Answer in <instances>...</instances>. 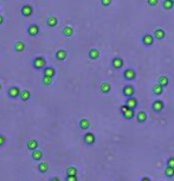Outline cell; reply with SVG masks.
Masks as SVG:
<instances>
[{
    "label": "cell",
    "mask_w": 174,
    "mask_h": 181,
    "mask_svg": "<svg viewBox=\"0 0 174 181\" xmlns=\"http://www.w3.org/2000/svg\"><path fill=\"white\" fill-rule=\"evenodd\" d=\"M32 67L36 70H43L44 67H46V59L41 56H38L36 57L33 60H32Z\"/></svg>",
    "instance_id": "1"
},
{
    "label": "cell",
    "mask_w": 174,
    "mask_h": 181,
    "mask_svg": "<svg viewBox=\"0 0 174 181\" xmlns=\"http://www.w3.org/2000/svg\"><path fill=\"white\" fill-rule=\"evenodd\" d=\"M39 32H40V28L37 24H31L30 26L27 27V34L30 37H36V36L39 34Z\"/></svg>",
    "instance_id": "2"
},
{
    "label": "cell",
    "mask_w": 174,
    "mask_h": 181,
    "mask_svg": "<svg viewBox=\"0 0 174 181\" xmlns=\"http://www.w3.org/2000/svg\"><path fill=\"white\" fill-rule=\"evenodd\" d=\"M123 77L127 80H134L136 78V71H135L134 69H132V67L126 69L123 71Z\"/></svg>",
    "instance_id": "3"
},
{
    "label": "cell",
    "mask_w": 174,
    "mask_h": 181,
    "mask_svg": "<svg viewBox=\"0 0 174 181\" xmlns=\"http://www.w3.org/2000/svg\"><path fill=\"white\" fill-rule=\"evenodd\" d=\"M20 13L23 17H31L32 14H33V7L31 6V5H24V6L21 7V10H20Z\"/></svg>",
    "instance_id": "4"
},
{
    "label": "cell",
    "mask_w": 174,
    "mask_h": 181,
    "mask_svg": "<svg viewBox=\"0 0 174 181\" xmlns=\"http://www.w3.org/2000/svg\"><path fill=\"white\" fill-rule=\"evenodd\" d=\"M154 39H155L154 37L149 33H146L142 36V43H143L145 46H148V47L152 46L154 44Z\"/></svg>",
    "instance_id": "5"
},
{
    "label": "cell",
    "mask_w": 174,
    "mask_h": 181,
    "mask_svg": "<svg viewBox=\"0 0 174 181\" xmlns=\"http://www.w3.org/2000/svg\"><path fill=\"white\" fill-rule=\"evenodd\" d=\"M122 94L124 97H132V96H134L135 94V88L133 85H130V84H128L126 87H123L122 89Z\"/></svg>",
    "instance_id": "6"
},
{
    "label": "cell",
    "mask_w": 174,
    "mask_h": 181,
    "mask_svg": "<svg viewBox=\"0 0 174 181\" xmlns=\"http://www.w3.org/2000/svg\"><path fill=\"white\" fill-rule=\"evenodd\" d=\"M83 141H84L85 144L91 146V144H94L95 141H96V136H95V134H93V133H87V134L83 136Z\"/></svg>",
    "instance_id": "7"
},
{
    "label": "cell",
    "mask_w": 174,
    "mask_h": 181,
    "mask_svg": "<svg viewBox=\"0 0 174 181\" xmlns=\"http://www.w3.org/2000/svg\"><path fill=\"white\" fill-rule=\"evenodd\" d=\"M20 93L21 91H20V89L18 87H11L7 91V95L11 98H17V97H20Z\"/></svg>",
    "instance_id": "8"
},
{
    "label": "cell",
    "mask_w": 174,
    "mask_h": 181,
    "mask_svg": "<svg viewBox=\"0 0 174 181\" xmlns=\"http://www.w3.org/2000/svg\"><path fill=\"white\" fill-rule=\"evenodd\" d=\"M163 107H165V104H163V102L161 100L154 101L153 104H152V108H153V110H154L155 113H161L163 110Z\"/></svg>",
    "instance_id": "9"
},
{
    "label": "cell",
    "mask_w": 174,
    "mask_h": 181,
    "mask_svg": "<svg viewBox=\"0 0 174 181\" xmlns=\"http://www.w3.org/2000/svg\"><path fill=\"white\" fill-rule=\"evenodd\" d=\"M123 64H124V62H123V59L120 58V57H116V58H114V59L111 60V67H114V69H116V70L122 69V67H123Z\"/></svg>",
    "instance_id": "10"
},
{
    "label": "cell",
    "mask_w": 174,
    "mask_h": 181,
    "mask_svg": "<svg viewBox=\"0 0 174 181\" xmlns=\"http://www.w3.org/2000/svg\"><path fill=\"white\" fill-rule=\"evenodd\" d=\"M26 147H27V149H30L31 152H33V150H36V149H38V147H39V143H38V141L37 140L32 139V140L27 141Z\"/></svg>",
    "instance_id": "11"
},
{
    "label": "cell",
    "mask_w": 174,
    "mask_h": 181,
    "mask_svg": "<svg viewBox=\"0 0 174 181\" xmlns=\"http://www.w3.org/2000/svg\"><path fill=\"white\" fill-rule=\"evenodd\" d=\"M126 104H127L129 108L135 109V108L137 107L139 102H137V98H135L134 96H132V97H128V98H127V101H126Z\"/></svg>",
    "instance_id": "12"
},
{
    "label": "cell",
    "mask_w": 174,
    "mask_h": 181,
    "mask_svg": "<svg viewBox=\"0 0 174 181\" xmlns=\"http://www.w3.org/2000/svg\"><path fill=\"white\" fill-rule=\"evenodd\" d=\"M13 47H14V51H15V52H23V51L25 50L26 45H25V43H24V41L18 40V41H15V43H14Z\"/></svg>",
    "instance_id": "13"
},
{
    "label": "cell",
    "mask_w": 174,
    "mask_h": 181,
    "mask_svg": "<svg viewBox=\"0 0 174 181\" xmlns=\"http://www.w3.org/2000/svg\"><path fill=\"white\" fill-rule=\"evenodd\" d=\"M56 70L52 67H45L43 69V76H49V77H54Z\"/></svg>",
    "instance_id": "14"
},
{
    "label": "cell",
    "mask_w": 174,
    "mask_h": 181,
    "mask_svg": "<svg viewBox=\"0 0 174 181\" xmlns=\"http://www.w3.org/2000/svg\"><path fill=\"white\" fill-rule=\"evenodd\" d=\"M54 57H56V59L57 60H65L67 57V54L65 50H63V49H60V50H58L57 52H56V54H54Z\"/></svg>",
    "instance_id": "15"
},
{
    "label": "cell",
    "mask_w": 174,
    "mask_h": 181,
    "mask_svg": "<svg viewBox=\"0 0 174 181\" xmlns=\"http://www.w3.org/2000/svg\"><path fill=\"white\" fill-rule=\"evenodd\" d=\"M166 37V32H165V30H162V28H156L154 31V38L158 40H161L163 39Z\"/></svg>",
    "instance_id": "16"
},
{
    "label": "cell",
    "mask_w": 174,
    "mask_h": 181,
    "mask_svg": "<svg viewBox=\"0 0 174 181\" xmlns=\"http://www.w3.org/2000/svg\"><path fill=\"white\" fill-rule=\"evenodd\" d=\"M57 24H58V19L54 17V15H50V17H47L46 19V25L49 27H54L57 26Z\"/></svg>",
    "instance_id": "17"
},
{
    "label": "cell",
    "mask_w": 174,
    "mask_h": 181,
    "mask_svg": "<svg viewBox=\"0 0 174 181\" xmlns=\"http://www.w3.org/2000/svg\"><path fill=\"white\" fill-rule=\"evenodd\" d=\"M101 93L102 94H109L110 93V90H111V85L109 84V83H107V82H103L102 84H101Z\"/></svg>",
    "instance_id": "18"
},
{
    "label": "cell",
    "mask_w": 174,
    "mask_h": 181,
    "mask_svg": "<svg viewBox=\"0 0 174 181\" xmlns=\"http://www.w3.org/2000/svg\"><path fill=\"white\" fill-rule=\"evenodd\" d=\"M31 155H32V159H33L34 161H40L41 159H43V156H44L43 152L39 150V149H36V150H33Z\"/></svg>",
    "instance_id": "19"
},
{
    "label": "cell",
    "mask_w": 174,
    "mask_h": 181,
    "mask_svg": "<svg viewBox=\"0 0 174 181\" xmlns=\"http://www.w3.org/2000/svg\"><path fill=\"white\" fill-rule=\"evenodd\" d=\"M123 117L126 119V120H132L133 117L135 116V109H132V108H129L127 111H124L123 113Z\"/></svg>",
    "instance_id": "20"
},
{
    "label": "cell",
    "mask_w": 174,
    "mask_h": 181,
    "mask_svg": "<svg viewBox=\"0 0 174 181\" xmlns=\"http://www.w3.org/2000/svg\"><path fill=\"white\" fill-rule=\"evenodd\" d=\"M31 98V93H30V90H23L21 93H20V100L23 101V102H26Z\"/></svg>",
    "instance_id": "21"
},
{
    "label": "cell",
    "mask_w": 174,
    "mask_h": 181,
    "mask_svg": "<svg viewBox=\"0 0 174 181\" xmlns=\"http://www.w3.org/2000/svg\"><path fill=\"white\" fill-rule=\"evenodd\" d=\"M88 56H89V58L90 59H97L98 57H100V51L97 50V49H91L90 51H89V54H88Z\"/></svg>",
    "instance_id": "22"
},
{
    "label": "cell",
    "mask_w": 174,
    "mask_h": 181,
    "mask_svg": "<svg viewBox=\"0 0 174 181\" xmlns=\"http://www.w3.org/2000/svg\"><path fill=\"white\" fill-rule=\"evenodd\" d=\"M153 94L156 95V96H160L161 94H163V87L160 85L159 83L155 84L154 87H153Z\"/></svg>",
    "instance_id": "23"
},
{
    "label": "cell",
    "mask_w": 174,
    "mask_h": 181,
    "mask_svg": "<svg viewBox=\"0 0 174 181\" xmlns=\"http://www.w3.org/2000/svg\"><path fill=\"white\" fill-rule=\"evenodd\" d=\"M89 127H90V122L88 121V119H82V120L80 121V129L87 130V129H89Z\"/></svg>",
    "instance_id": "24"
},
{
    "label": "cell",
    "mask_w": 174,
    "mask_h": 181,
    "mask_svg": "<svg viewBox=\"0 0 174 181\" xmlns=\"http://www.w3.org/2000/svg\"><path fill=\"white\" fill-rule=\"evenodd\" d=\"M136 119H137V121H139L140 123H143V122L147 121V114H146L145 111H139L137 115H136Z\"/></svg>",
    "instance_id": "25"
},
{
    "label": "cell",
    "mask_w": 174,
    "mask_h": 181,
    "mask_svg": "<svg viewBox=\"0 0 174 181\" xmlns=\"http://www.w3.org/2000/svg\"><path fill=\"white\" fill-rule=\"evenodd\" d=\"M63 34H64V37H71L72 34H74V28L71 26H65L63 28Z\"/></svg>",
    "instance_id": "26"
},
{
    "label": "cell",
    "mask_w": 174,
    "mask_h": 181,
    "mask_svg": "<svg viewBox=\"0 0 174 181\" xmlns=\"http://www.w3.org/2000/svg\"><path fill=\"white\" fill-rule=\"evenodd\" d=\"M38 170L40 173H46L49 170V163L47 162H40L38 165Z\"/></svg>",
    "instance_id": "27"
},
{
    "label": "cell",
    "mask_w": 174,
    "mask_h": 181,
    "mask_svg": "<svg viewBox=\"0 0 174 181\" xmlns=\"http://www.w3.org/2000/svg\"><path fill=\"white\" fill-rule=\"evenodd\" d=\"M54 77H49V76H43V80H41V83H43V85H45V87H49V85H51L52 84V80Z\"/></svg>",
    "instance_id": "28"
},
{
    "label": "cell",
    "mask_w": 174,
    "mask_h": 181,
    "mask_svg": "<svg viewBox=\"0 0 174 181\" xmlns=\"http://www.w3.org/2000/svg\"><path fill=\"white\" fill-rule=\"evenodd\" d=\"M162 6L165 10H172L174 6V2L172 0H163V2H162Z\"/></svg>",
    "instance_id": "29"
},
{
    "label": "cell",
    "mask_w": 174,
    "mask_h": 181,
    "mask_svg": "<svg viewBox=\"0 0 174 181\" xmlns=\"http://www.w3.org/2000/svg\"><path fill=\"white\" fill-rule=\"evenodd\" d=\"M165 175H166L167 178H173L174 176V167L167 166L166 169H165Z\"/></svg>",
    "instance_id": "30"
},
{
    "label": "cell",
    "mask_w": 174,
    "mask_h": 181,
    "mask_svg": "<svg viewBox=\"0 0 174 181\" xmlns=\"http://www.w3.org/2000/svg\"><path fill=\"white\" fill-rule=\"evenodd\" d=\"M168 83H169V80H168V78L166 77V76H161L160 78H159V84H160V85H162L163 88L167 87Z\"/></svg>",
    "instance_id": "31"
},
{
    "label": "cell",
    "mask_w": 174,
    "mask_h": 181,
    "mask_svg": "<svg viewBox=\"0 0 174 181\" xmlns=\"http://www.w3.org/2000/svg\"><path fill=\"white\" fill-rule=\"evenodd\" d=\"M67 175H77V168L74 166H70L67 169Z\"/></svg>",
    "instance_id": "32"
},
{
    "label": "cell",
    "mask_w": 174,
    "mask_h": 181,
    "mask_svg": "<svg viewBox=\"0 0 174 181\" xmlns=\"http://www.w3.org/2000/svg\"><path fill=\"white\" fill-rule=\"evenodd\" d=\"M65 181H78V179H77V175H67Z\"/></svg>",
    "instance_id": "33"
},
{
    "label": "cell",
    "mask_w": 174,
    "mask_h": 181,
    "mask_svg": "<svg viewBox=\"0 0 174 181\" xmlns=\"http://www.w3.org/2000/svg\"><path fill=\"white\" fill-rule=\"evenodd\" d=\"M5 143H6V137L2 134H0V147H2Z\"/></svg>",
    "instance_id": "34"
},
{
    "label": "cell",
    "mask_w": 174,
    "mask_h": 181,
    "mask_svg": "<svg viewBox=\"0 0 174 181\" xmlns=\"http://www.w3.org/2000/svg\"><path fill=\"white\" fill-rule=\"evenodd\" d=\"M159 2V0H147V4L149 6H156Z\"/></svg>",
    "instance_id": "35"
},
{
    "label": "cell",
    "mask_w": 174,
    "mask_h": 181,
    "mask_svg": "<svg viewBox=\"0 0 174 181\" xmlns=\"http://www.w3.org/2000/svg\"><path fill=\"white\" fill-rule=\"evenodd\" d=\"M101 4L106 7L110 6V5H111V0H101Z\"/></svg>",
    "instance_id": "36"
},
{
    "label": "cell",
    "mask_w": 174,
    "mask_h": 181,
    "mask_svg": "<svg viewBox=\"0 0 174 181\" xmlns=\"http://www.w3.org/2000/svg\"><path fill=\"white\" fill-rule=\"evenodd\" d=\"M167 166H171V167H174V157H169L167 161Z\"/></svg>",
    "instance_id": "37"
},
{
    "label": "cell",
    "mask_w": 174,
    "mask_h": 181,
    "mask_svg": "<svg viewBox=\"0 0 174 181\" xmlns=\"http://www.w3.org/2000/svg\"><path fill=\"white\" fill-rule=\"evenodd\" d=\"M128 109H129V107H128L127 104H123V106H121V113L123 114L124 111H127Z\"/></svg>",
    "instance_id": "38"
},
{
    "label": "cell",
    "mask_w": 174,
    "mask_h": 181,
    "mask_svg": "<svg viewBox=\"0 0 174 181\" xmlns=\"http://www.w3.org/2000/svg\"><path fill=\"white\" fill-rule=\"evenodd\" d=\"M50 181H60V179L58 178V176H54V178L50 179Z\"/></svg>",
    "instance_id": "39"
},
{
    "label": "cell",
    "mask_w": 174,
    "mask_h": 181,
    "mask_svg": "<svg viewBox=\"0 0 174 181\" xmlns=\"http://www.w3.org/2000/svg\"><path fill=\"white\" fill-rule=\"evenodd\" d=\"M141 181H150V179L147 178V176H145V178H142V179H141Z\"/></svg>",
    "instance_id": "40"
},
{
    "label": "cell",
    "mask_w": 174,
    "mask_h": 181,
    "mask_svg": "<svg viewBox=\"0 0 174 181\" xmlns=\"http://www.w3.org/2000/svg\"><path fill=\"white\" fill-rule=\"evenodd\" d=\"M2 23H4V17L0 14V25H2Z\"/></svg>",
    "instance_id": "41"
},
{
    "label": "cell",
    "mask_w": 174,
    "mask_h": 181,
    "mask_svg": "<svg viewBox=\"0 0 174 181\" xmlns=\"http://www.w3.org/2000/svg\"><path fill=\"white\" fill-rule=\"evenodd\" d=\"M0 90H1V83H0Z\"/></svg>",
    "instance_id": "42"
},
{
    "label": "cell",
    "mask_w": 174,
    "mask_h": 181,
    "mask_svg": "<svg viewBox=\"0 0 174 181\" xmlns=\"http://www.w3.org/2000/svg\"><path fill=\"white\" fill-rule=\"evenodd\" d=\"M0 6H1V2H0Z\"/></svg>",
    "instance_id": "43"
},
{
    "label": "cell",
    "mask_w": 174,
    "mask_h": 181,
    "mask_svg": "<svg viewBox=\"0 0 174 181\" xmlns=\"http://www.w3.org/2000/svg\"><path fill=\"white\" fill-rule=\"evenodd\" d=\"M172 1H173V2H174V0H172Z\"/></svg>",
    "instance_id": "44"
}]
</instances>
